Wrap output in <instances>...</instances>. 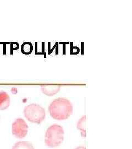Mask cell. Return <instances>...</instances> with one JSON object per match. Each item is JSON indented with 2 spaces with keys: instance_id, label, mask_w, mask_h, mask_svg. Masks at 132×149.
<instances>
[{
  "instance_id": "2",
  "label": "cell",
  "mask_w": 132,
  "mask_h": 149,
  "mask_svg": "<svg viewBox=\"0 0 132 149\" xmlns=\"http://www.w3.org/2000/svg\"><path fill=\"white\" fill-rule=\"evenodd\" d=\"M64 129L58 124H53L48 128L45 133V143L49 148H56L62 143L64 139Z\"/></svg>"
},
{
  "instance_id": "4",
  "label": "cell",
  "mask_w": 132,
  "mask_h": 149,
  "mask_svg": "<svg viewBox=\"0 0 132 149\" xmlns=\"http://www.w3.org/2000/svg\"><path fill=\"white\" fill-rule=\"evenodd\" d=\"M28 126L26 121L22 118H17L12 124V134L17 138H25L28 134Z\"/></svg>"
},
{
  "instance_id": "8",
  "label": "cell",
  "mask_w": 132,
  "mask_h": 149,
  "mask_svg": "<svg viewBox=\"0 0 132 149\" xmlns=\"http://www.w3.org/2000/svg\"><path fill=\"white\" fill-rule=\"evenodd\" d=\"M12 149H34V148L30 142L19 141L13 146Z\"/></svg>"
},
{
  "instance_id": "5",
  "label": "cell",
  "mask_w": 132,
  "mask_h": 149,
  "mask_svg": "<svg viewBox=\"0 0 132 149\" xmlns=\"http://www.w3.org/2000/svg\"><path fill=\"white\" fill-rule=\"evenodd\" d=\"M61 89V86L56 85H44L41 86L42 93L48 96H53L57 93Z\"/></svg>"
},
{
  "instance_id": "1",
  "label": "cell",
  "mask_w": 132,
  "mask_h": 149,
  "mask_svg": "<svg viewBox=\"0 0 132 149\" xmlns=\"http://www.w3.org/2000/svg\"><path fill=\"white\" fill-rule=\"evenodd\" d=\"M50 116L53 119L63 120L67 119L73 113V106L68 99L58 98L53 101L48 107Z\"/></svg>"
},
{
  "instance_id": "9",
  "label": "cell",
  "mask_w": 132,
  "mask_h": 149,
  "mask_svg": "<svg viewBox=\"0 0 132 149\" xmlns=\"http://www.w3.org/2000/svg\"><path fill=\"white\" fill-rule=\"evenodd\" d=\"M22 53L24 54H30L32 53L33 50V47L32 44L29 42H26L22 44L21 48Z\"/></svg>"
},
{
  "instance_id": "3",
  "label": "cell",
  "mask_w": 132,
  "mask_h": 149,
  "mask_svg": "<svg viewBox=\"0 0 132 149\" xmlns=\"http://www.w3.org/2000/svg\"><path fill=\"white\" fill-rule=\"evenodd\" d=\"M24 114L26 119L33 123L40 124L45 118V110L42 107L32 103L25 107Z\"/></svg>"
},
{
  "instance_id": "7",
  "label": "cell",
  "mask_w": 132,
  "mask_h": 149,
  "mask_svg": "<svg viewBox=\"0 0 132 149\" xmlns=\"http://www.w3.org/2000/svg\"><path fill=\"white\" fill-rule=\"evenodd\" d=\"M77 129L80 131L82 137L86 136V116L84 115L81 118L77 123Z\"/></svg>"
},
{
  "instance_id": "6",
  "label": "cell",
  "mask_w": 132,
  "mask_h": 149,
  "mask_svg": "<svg viewBox=\"0 0 132 149\" xmlns=\"http://www.w3.org/2000/svg\"><path fill=\"white\" fill-rule=\"evenodd\" d=\"M10 104V97L5 91L0 92V110H5Z\"/></svg>"
},
{
  "instance_id": "10",
  "label": "cell",
  "mask_w": 132,
  "mask_h": 149,
  "mask_svg": "<svg viewBox=\"0 0 132 149\" xmlns=\"http://www.w3.org/2000/svg\"><path fill=\"white\" fill-rule=\"evenodd\" d=\"M75 149H86V148H85V147L83 146H80L77 147V148H75Z\"/></svg>"
}]
</instances>
